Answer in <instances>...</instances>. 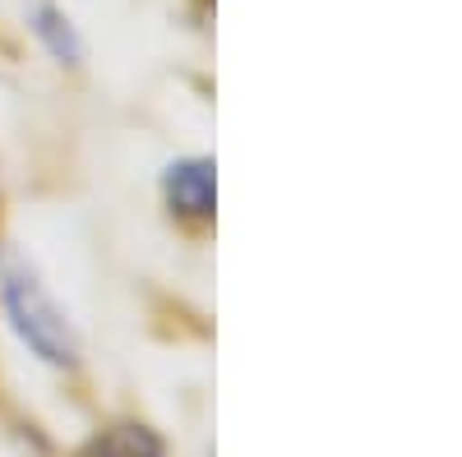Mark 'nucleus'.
<instances>
[{"label": "nucleus", "instance_id": "7ed1b4c3", "mask_svg": "<svg viewBox=\"0 0 462 457\" xmlns=\"http://www.w3.org/2000/svg\"><path fill=\"white\" fill-rule=\"evenodd\" d=\"M28 23H32L37 42L47 47V56H51L56 65H69V69H74V65H84L88 47H84L79 28H74V19H69L60 5H51V0H37L32 14H28Z\"/></svg>", "mask_w": 462, "mask_h": 457}, {"label": "nucleus", "instance_id": "f03ea898", "mask_svg": "<svg viewBox=\"0 0 462 457\" xmlns=\"http://www.w3.org/2000/svg\"><path fill=\"white\" fill-rule=\"evenodd\" d=\"M167 213L180 222H213L217 213V167L213 158H176L162 171Z\"/></svg>", "mask_w": 462, "mask_h": 457}, {"label": "nucleus", "instance_id": "f257e3e1", "mask_svg": "<svg viewBox=\"0 0 462 457\" xmlns=\"http://www.w3.org/2000/svg\"><path fill=\"white\" fill-rule=\"evenodd\" d=\"M0 305H5V319H10L14 337L42 365H51V370L79 365V356H84L79 328L69 324L65 305L51 296L42 273L19 250H0Z\"/></svg>", "mask_w": 462, "mask_h": 457}, {"label": "nucleus", "instance_id": "20e7f679", "mask_svg": "<svg viewBox=\"0 0 462 457\" xmlns=\"http://www.w3.org/2000/svg\"><path fill=\"white\" fill-rule=\"evenodd\" d=\"M79 457H167L162 434L143 425V421H116L106 430H97Z\"/></svg>", "mask_w": 462, "mask_h": 457}]
</instances>
